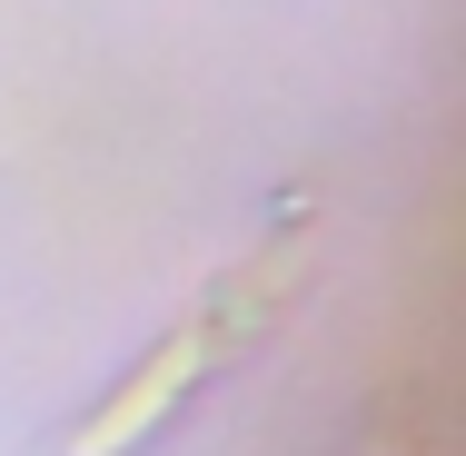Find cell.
Returning <instances> with one entry per match:
<instances>
[{
    "label": "cell",
    "mask_w": 466,
    "mask_h": 456,
    "mask_svg": "<svg viewBox=\"0 0 466 456\" xmlns=\"http://www.w3.org/2000/svg\"><path fill=\"white\" fill-rule=\"evenodd\" d=\"M308 248H318V198H288L279 218L258 228V248L228 258V269L198 288V308H188L179 328H169V338L70 427V456H129V447H149L198 387H218L228 367H248L258 338L288 318V298L308 288Z\"/></svg>",
    "instance_id": "6da1fadb"
}]
</instances>
